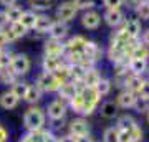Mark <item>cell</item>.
I'll return each instance as SVG.
<instances>
[{"label": "cell", "instance_id": "obj_1", "mask_svg": "<svg viewBox=\"0 0 149 142\" xmlns=\"http://www.w3.org/2000/svg\"><path fill=\"white\" fill-rule=\"evenodd\" d=\"M47 112L38 104L30 106L23 114V127L27 131H40L43 127H47Z\"/></svg>", "mask_w": 149, "mask_h": 142}, {"label": "cell", "instance_id": "obj_2", "mask_svg": "<svg viewBox=\"0 0 149 142\" xmlns=\"http://www.w3.org/2000/svg\"><path fill=\"white\" fill-rule=\"evenodd\" d=\"M61 79L56 76L55 73H47V71H42V73L37 76L35 79V84L38 86V89L42 91L43 94H48V93H56L61 86Z\"/></svg>", "mask_w": 149, "mask_h": 142}, {"label": "cell", "instance_id": "obj_3", "mask_svg": "<svg viewBox=\"0 0 149 142\" xmlns=\"http://www.w3.org/2000/svg\"><path fill=\"white\" fill-rule=\"evenodd\" d=\"M45 112H47V117L50 122H61L68 112V103L60 99V98H55L47 104Z\"/></svg>", "mask_w": 149, "mask_h": 142}, {"label": "cell", "instance_id": "obj_4", "mask_svg": "<svg viewBox=\"0 0 149 142\" xmlns=\"http://www.w3.org/2000/svg\"><path fill=\"white\" fill-rule=\"evenodd\" d=\"M83 98H85V107H83V117H88L91 114H95L100 104H101V94L98 93L96 88H86L83 93Z\"/></svg>", "mask_w": 149, "mask_h": 142}, {"label": "cell", "instance_id": "obj_5", "mask_svg": "<svg viewBox=\"0 0 149 142\" xmlns=\"http://www.w3.org/2000/svg\"><path fill=\"white\" fill-rule=\"evenodd\" d=\"M78 8L74 5L73 0H66V2H61L56 10H55V20L58 21H63V23H70L73 21L76 17H78Z\"/></svg>", "mask_w": 149, "mask_h": 142}, {"label": "cell", "instance_id": "obj_6", "mask_svg": "<svg viewBox=\"0 0 149 142\" xmlns=\"http://www.w3.org/2000/svg\"><path fill=\"white\" fill-rule=\"evenodd\" d=\"M8 68H10L18 78H22V76H25V74L30 73V69H32V61L28 58V55H25V53H17V55L12 56L10 66H8Z\"/></svg>", "mask_w": 149, "mask_h": 142}, {"label": "cell", "instance_id": "obj_7", "mask_svg": "<svg viewBox=\"0 0 149 142\" xmlns=\"http://www.w3.org/2000/svg\"><path fill=\"white\" fill-rule=\"evenodd\" d=\"M101 15H103V21L113 30L119 28L126 20V12L123 8H108V10H103Z\"/></svg>", "mask_w": 149, "mask_h": 142}, {"label": "cell", "instance_id": "obj_8", "mask_svg": "<svg viewBox=\"0 0 149 142\" xmlns=\"http://www.w3.org/2000/svg\"><path fill=\"white\" fill-rule=\"evenodd\" d=\"M80 21H81V26L86 28V30H98L100 26H101V21H103V15L101 12H98L96 8L93 10H86L81 13L80 17Z\"/></svg>", "mask_w": 149, "mask_h": 142}, {"label": "cell", "instance_id": "obj_9", "mask_svg": "<svg viewBox=\"0 0 149 142\" xmlns=\"http://www.w3.org/2000/svg\"><path fill=\"white\" fill-rule=\"evenodd\" d=\"M83 55H85V58L88 60L90 63L98 64L103 60V56H104V50H103V46L98 42H95V40H88L86 45H85V51H83Z\"/></svg>", "mask_w": 149, "mask_h": 142}, {"label": "cell", "instance_id": "obj_10", "mask_svg": "<svg viewBox=\"0 0 149 142\" xmlns=\"http://www.w3.org/2000/svg\"><path fill=\"white\" fill-rule=\"evenodd\" d=\"M68 132L73 134L74 137L91 134V127H90L88 119L83 117V116H78V117H74V119H71V121L68 122Z\"/></svg>", "mask_w": 149, "mask_h": 142}, {"label": "cell", "instance_id": "obj_11", "mask_svg": "<svg viewBox=\"0 0 149 142\" xmlns=\"http://www.w3.org/2000/svg\"><path fill=\"white\" fill-rule=\"evenodd\" d=\"M116 104L119 106V109H134V106L138 103V94L133 93V91H128V89H121L116 96Z\"/></svg>", "mask_w": 149, "mask_h": 142}, {"label": "cell", "instance_id": "obj_12", "mask_svg": "<svg viewBox=\"0 0 149 142\" xmlns=\"http://www.w3.org/2000/svg\"><path fill=\"white\" fill-rule=\"evenodd\" d=\"M66 55V46L65 42H58V40H52L48 38L45 45H43V56H63Z\"/></svg>", "mask_w": 149, "mask_h": 142}, {"label": "cell", "instance_id": "obj_13", "mask_svg": "<svg viewBox=\"0 0 149 142\" xmlns=\"http://www.w3.org/2000/svg\"><path fill=\"white\" fill-rule=\"evenodd\" d=\"M98 112H100V116H101L103 119L111 121V119H116V117L119 116V106L116 104L114 99H106L100 104Z\"/></svg>", "mask_w": 149, "mask_h": 142}, {"label": "cell", "instance_id": "obj_14", "mask_svg": "<svg viewBox=\"0 0 149 142\" xmlns=\"http://www.w3.org/2000/svg\"><path fill=\"white\" fill-rule=\"evenodd\" d=\"M123 28L128 32L129 38H141V33H143V21L139 20L136 15L133 17H126V20L123 23Z\"/></svg>", "mask_w": 149, "mask_h": 142}, {"label": "cell", "instance_id": "obj_15", "mask_svg": "<svg viewBox=\"0 0 149 142\" xmlns=\"http://www.w3.org/2000/svg\"><path fill=\"white\" fill-rule=\"evenodd\" d=\"M70 33V26L68 23H63V21H58L55 20L52 28H50V32H48V38H52V40H58V42H65V38L68 37Z\"/></svg>", "mask_w": 149, "mask_h": 142}, {"label": "cell", "instance_id": "obj_16", "mask_svg": "<svg viewBox=\"0 0 149 142\" xmlns=\"http://www.w3.org/2000/svg\"><path fill=\"white\" fill-rule=\"evenodd\" d=\"M86 42H88V38H85L83 35H74V37H70L68 40L65 42L66 53H83V51H85Z\"/></svg>", "mask_w": 149, "mask_h": 142}, {"label": "cell", "instance_id": "obj_17", "mask_svg": "<svg viewBox=\"0 0 149 142\" xmlns=\"http://www.w3.org/2000/svg\"><path fill=\"white\" fill-rule=\"evenodd\" d=\"M128 69L129 73L138 74V76H144L149 71V60H139V58H129L128 61Z\"/></svg>", "mask_w": 149, "mask_h": 142}, {"label": "cell", "instance_id": "obj_18", "mask_svg": "<svg viewBox=\"0 0 149 142\" xmlns=\"http://www.w3.org/2000/svg\"><path fill=\"white\" fill-rule=\"evenodd\" d=\"M65 63L63 56H43L42 60V71L47 73H56Z\"/></svg>", "mask_w": 149, "mask_h": 142}, {"label": "cell", "instance_id": "obj_19", "mask_svg": "<svg viewBox=\"0 0 149 142\" xmlns=\"http://www.w3.org/2000/svg\"><path fill=\"white\" fill-rule=\"evenodd\" d=\"M20 103V98L13 93L12 89L8 91H3L2 94H0V107L5 111H10V109H15L17 106Z\"/></svg>", "mask_w": 149, "mask_h": 142}, {"label": "cell", "instance_id": "obj_20", "mask_svg": "<svg viewBox=\"0 0 149 142\" xmlns=\"http://www.w3.org/2000/svg\"><path fill=\"white\" fill-rule=\"evenodd\" d=\"M42 96H43V93L38 89L37 84L28 83V88H27V91H25V94H23V101H25L28 106H35L42 101Z\"/></svg>", "mask_w": 149, "mask_h": 142}, {"label": "cell", "instance_id": "obj_21", "mask_svg": "<svg viewBox=\"0 0 149 142\" xmlns=\"http://www.w3.org/2000/svg\"><path fill=\"white\" fill-rule=\"evenodd\" d=\"M55 18L48 17L47 13H38V20H37V25H35V32L38 35H48L50 28L53 25Z\"/></svg>", "mask_w": 149, "mask_h": 142}, {"label": "cell", "instance_id": "obj_22", "mask_svg": "<svg viewBox=\"0 0 149 142\" xmlns=\"http://www.w3.org/2000/svg\"><path fill=\"white\" fill-rule=\"evenodd\" d=\"M56 94H58L60 99H63V101L68 103L70 99H73L74 96L78 94V91H76V88H74L73 81H65V83H61L60 89L56 91Z\"/></svg>", "mask_w": 149, "mask_h": 142}, {"label": "cell", "instance_id": "obj_23", "mask_svg": "<svg viewBox=\"0 0 149 142\" xmlns=\"http://www.w3.org/2000/svg\"><path fill=\"white\" fill-rule=\"evenodd\" d=\"M101 71L96 68V66H93V68L86 69L85 73V78H83V83H85L86 88H96L98 84H100V81H101Z\"/></svg>", "mask_w": 149, "mask_h": 142}, {"label": "cell", "instance_id": "obj_24", "mask_svg": "<svg viewBox=\"0 0 149 142\" xmlns=\"http://www.w3.org/2000/svg\"><path fill=\"white\" fill-rule=\"evenodd\" d=\"M144 81H146V78L144 76H138V74H129L128 79H126V83H124V88L123 89H128V91H133V93H136L138 94L139 89H141V86L144 84Z\"/></svg>", "mask_w": 149, "mask_h": 142}, {"label": "cell", "instance_id": "obj_25", "mask_svg": "<svg viewBox=\"0 0 149 142\" xmlns=\"http://www.w3.org/2000/svg\"><path fill=\"white\" fill-rule=\"evenodd\" d=\"M37 20H38V12H35V10H25V12H23V15H22V18H20V23L27 28L28 32H30V30H35Z\"/></svg>", "mask_w": 149, "mask_h": 142}, {"label": "cell", "instance_id": "obj_26", "mask_svg": "<svg viewBox=\"0 0 149 142\" xmlns=\"http://www.w3.org/2000/svg\"><path fill=\"white\" fill-rule=\"evenodd\" d=\"M116 127H119V129H128V131H131L133 127L138 126V121H136V117L131 116V114H121V116L116 117V124H114Z\"/></svg>", "mask_w": 149, "mask_h": 142}, {"label": "cell", "instance_id": "obj_27", "mask_svg": "<svg viewBox=\"0 0 149 142\" xmlns=\"http://www.w3.org/2000/svg\"><path fill=\"white\" fill-rule=\"evenodd\" d=\"M83 107H85V98H83L81 93H78L73 99L68 101V109L73 111L74 114H78V116L83 114Z\"/></svg>", "mask_w": 149, "mask_h": 142}, {"label": "cell", "instance_id": "obj_28", "mask_svg": "<svg viewBox=\"0 0 149 142\" xmlns=\"http://www.w3.org/2000/svg\"><path fill=\"white\" fill-rule=\"evenodd\" d=\"M133 10L141 21H149V0H141Z\"/></svg>", "mask_w": 149, "mask_h": 142}, {"label": "cell", "instance_id": "obj_29", "mask_svg": "<svg viewBox=\"0 0 149 142\" xmlns=\"http://www.w3.org/2000/svg\"><path fill=\"white\" fill-rule=\"evenodd\" d=\"M5 15H7V18H8V23H13V21H20V18H22V15H23V8H22L20 5H10V7H7L5 10Z\"/></svg>", "mask_w": 149, "mask_h": 142}, {"label": "cell", "instance_id": "obj_30", "mask_svg": "<svg viewBox=\"0 0 149 142\" xmlns=\"http://www.w3.org/2000/svg\"><path fill=\"white\" fill-rule=\"evenodd\" d=\"M28 5L32 10L38 12V13H45L47 10L52 8L53 0H28Z\"/></svg>", "mask_w": 149, "mask_h": 142}, {"label": "cell", "instance_id": "obj_31", "mask_svg": "<svg viewBox=\"0 0 149 142\" xmlns=\"http://www.w3.org/2000/svg\"><path fill=\"white\" fill-rule=\"evenodd\" d=\"M131 58H139V60H149V46L139 42L131 51Z\"/></svg>", "mask_w": 149, "mask_h": 142}, {"label": "cell", "instance_id": "obj_32", "mask_svg": "<svg viewBox=\"0 0 149 142\" xmlns=\"http://www.w3.org/2000/svg\"><path fill=\"white\" fill-rule=\"evenodd\" d=\"M113 86H114V84H113V79L104 78V76H103L101 81H100V84L96 86V89H98V93L101 94V98H104V96H109V94H111Z\"/></svg>", "mask_w": 149, "mask_h": 142}, {"label": "cell", "instance_id": "obj_33", "mask_svg": "<svg viewBox=\"0 0 149 142\" xmlns=\"http://www.w3.org/2000/svg\"><path fill=\"white\" fill-rule=\"evenodd\" d=\"M76 8L81 12H86V10H93L96 7L101 3V0H73Z\"/></svg>", "mask_w": 149, "mask_h": 142}, {"label": "cell", "instance_id": "obj_34", "mask_svg": "<svg viewBox=\"0 0 149 142\" xmlns=\"http://www.w3.org/2000/svg\"><path fill=\"white\" fill-rule=\"evenodd\" d=\"M118 129L116 126H109L103 131V136H101V142H118Z\"/></svg>", "mask_w": 149, "mask_h": 142}, {"label": "cell", "instance_id": "obj_35", "mask_svg": "<svg viewBox=\"0 0 149 142\" xmlns=\"http://www.w3.org/2000/svg\"><path fill=\"white\" fill-rule=\"evenodd\" d=\"M17 79H18V76H17V74L13 73L10 68H5L3 71H2V73H0V83L7 84V86H8V84L12 86V84L15 83Z\"/></svg>", "mask_w": 149, "mask_h": 142}, {"label": "cell", "instance_id": "obj_36", "mask_svg": "<svg viewBox=\"0 0 149 142\" xmlns=\"http://www.w3.org/2000/svg\"><path fill=\"white\" fill-rule=\"evenodd\" d=\"M8 30H10V32L15 35L17 40H18V38H23V37L28 33V30H27L23 25H22L20 21H13V23H10V25H8Z\"/></svg>", "mask_w": 149, "mask_h": 142}, {"label": "cell", "instance_id": "obj_37", "mask_svg": "<svg viewBox=\"0 0 149 142\" xmlns=\"http://www.w3.org/2000/svg\"><path fill=\"white\" fill-rule=\"evenodd\" d=\"M27 88H28V83H25V81H20V79H17L15 83L10 86V89L15 93L20 99H23V94H25V91H27Z\"/></svg>", "mask_w": 149, "mask_h": 142}, {"label": "cell", "instance_id": "obj_38", "mask_svg": "<svg viewBox=\"0 0 149 142\" xmlns=\"http://www.w3.org/2000/svg\"><path fill=\"white\" fill-rule=\"evenodd\" d=\"M101 5L104 10H108V8H123L126 5V0H101Z\"/></svg>", "mask_w": 149, "mask_h": 142}, {"label": "cell", "instance_id": "obj_39", "mask_svg": "<svg viewBox=\"0 0 149 142\" xmlns=\"http://www.w3.org/2000/svg\"><path fill=\"white\" fill-rule=\"evenodd\" d=\"M131 137H133V142H143L144 131H143V127L139 126V124L136 127H133V129H131Z\"/></svg>", "mask_w": 149, "mask_h": 142}, {"label": "cell", "instance_id": "obj_40", "mask_svg": "<svg viewBox=\"0 0 149 142\" xmlns=\"http://www.w3.org/2000/svg\"><path fill=\"white\" fill-rule=\"evenodd\" d=\"M118 142H133L131 131H128V129H119V132H118Z\"/></svg>", "mask_w": 149, "mask_h": 142}, {"label": "cell", "instance_id": "obj_41", "mask_svg": "<svg viewBox=\"0 0 149 142\" xmlns=\"http://www.w3.org/2000/svg\"><path fill=\"white\" fill-rule=\"evenodd\" d=\"M148 109H149V101L138 98V103H136V106H134V111H138V112H143V114H146V112H148Z\"/></svg>", "mask_w": 149, "mask_h": 142}, {"label": "cell", "instance_id": "obj_42", "mask_svg": "<svg viewBox=\"0 0 149 142\" xmlns=\"http://www.w3.org/2000/svg\"><path fill=\"white\" fill-rule=\"evenodd\" d=\"M138 98L149 101V79H148V78H146L144 84L141 86V89H139V93H138Z\"/></svg>", "mask_w": 149, "mask_h": 142}, {"label": "cell", "instance_id": "obj_43", "mask_svg": "<svg viewBox=\"0 0 149 142\" xmlns=\"http://www.w3.org/2000/svg\"><path fill=\"white\" fill-rule=\"evenodd\" d=\"M58 142H76V137H74L73 134L66 132L63 136H58Z\"/></svg>", "mask_w": 149, "mask_h": 142}, {"label": "cell", "instance_id": "obj_44", "mask_svg": "<svg viewBox=\"0 0 149 142\" xmlns=\"http://www.w3.org/2000/svg\"><path fill=\"white\" fill-rule=\"evenodd\" d=\"M8 25H10V23H8V18H7L5 12H0V30L7 28Z\"/></svg>", "mask_w": 149, "mask_h": 142}, {"label": "cell", "instance_id": "obj_45", "mask_svg": "<svg viewBox=\"0 0 149 142\" xmlns=\"http://www.w3.org/2000/svg\"><path fill=\"white\" fill-rule=\"evenodd\" d=\"M0 142H8V131L0 124Z\"/></svg>", "mask_w": 149, "mask_h": 142}, {"label": "cell", "instance_id": "obj_46", "mask_svg": "<svg viewBox=\"0 0 149 142\" xmlns=\"http://www.w3.org/2000/svg\"><path fill=\"white\" fill-rule=\"evenodd\" d=\"M141 42L149 46V26H148V28H144L143 33H141Z\"/></svg>", "mask_w": 149, "mask_h": 142}, {"label": "cell", "instance_id": "obj_47", "mask_svg": "<svg viewBox=\"0 0 149 142\" xmlns=\"http://www.w3.org/2000/svg\"><path fill=\"white\" fill-rule=\"evenodd\" d=\"M76 142H95V139H93V136H91V134H86V136L76 137Z\"/></svg>", "mask_w": 149, "mask_h": 142}, {"label": "cell", "instance_id": "obj_48", "mask_svg": "<svg viewBox=\"0 0 149 142\" xmlns=\"http://www.w3.org/2000/svg\"><path fill=\"white\" fill-rule=\"evenodd\" d=\"M18 0H0V5L3 7V8H7V7H10V5H15Z\"/></svg>", "mask_w": 149, "mask_h": 142}, {"label": "cell", "instance_id": "obj_49", "mask_svg": "<svg viewBox=\"0 0 149 142\" xmlns=\"http://www.w3.org/2000/svg\"><path fill=\"white\" fill-rule=\"evenodd\" d=\"M144 116H146V121L149 122V109H148V112H146V114H144Z\"/></svg>", "mask_w": 149, "mask_h": 142}, {"label": "cell", "instance_id": "obj_50", "mask_svg": "<svg viewBox=\"0 0 149 142\" xmlns=\"http://www.w3.org/2000/svg\"><path fill=\"white\" fill-rule=\"evenodd\" d=\"M2 71H3V68H2V66H0V73H2Z\"/></svg>", "mask_w": 149, "mask_h": 142}, {"label": "cell", "instance_id": "obj_51", "mask_svg": "<svg viewBox=\"0 0 149 142\" xmlns=\"http://www.w3.org/2000/svg\"><path fill=\"white\" fill-rule=\"evenodd\" d=\"M95 142H96V141H95Z\"/></svg>", "mask_w": 149, "mask_h": 142}]
</instances>
